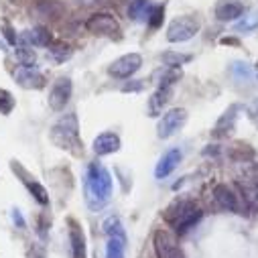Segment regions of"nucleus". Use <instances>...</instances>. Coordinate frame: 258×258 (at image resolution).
<instances>
[{"instance_id": "4", "label": "nucleus", "mask_w": 258, "mask_h": 258, "mask_svg": "<svg viewBox=\"0 0 258 258\" xmlns=\"http://www.w3.org/2000/svg\"><path fill=\"white\" fill-rule=\"evenodd\" d=\"M198 31H200V21L191 15H183L167 27V39L171 43H183L196 37Z\"/></svg>"}, {"instance_id": "10", "label": "nucleus", "mask_w": 258, "mask_h": 258, "mask_svg": "<svg viewBox=\"0 0 258 258\" xmlns=\"http://www.w3.org/2000/svg\"><path fill=\"white\" fill-rule=\"evenodd\" d=\"M72 92H74L72 80H70V78H59V80L53 84L51 92H49V108H51L53 112H61L63 108L68 106V102H70V98H72Z\"/></svg>"}, {"instance_id": "17", "label": "nucleus", "mask_w": 258, "mask_h": 258, "mask_svg": "<svg viewBox=\"0 0 258 258\" xmlns=\"http://www.w3.org/2000/svg\"><path fill=\"white\" fill-rule=\"evenodd\" d=\"M21 43L29 47H49L53 43V37L45 27H33L21 35Z\"/></svg>"}, {"instance_id": "21", "label": "nucleus", "mask_w": 258, "mask_h": 258, "mask_svg": "<svg viewBox=\"0 0 258 258\" xmlns=\"http://www.w3.org/2000/svg\"><path fill=\"white\" fill-rule=\"evenodd\" d=\"M106 258H126V236H108Z\"/></svg>"}, {"instance_id": "13", "label": "nucleus", "mask_w": 258, "mask_h": 258, "mask_svg": "<svg viewBox=\"0 0 258 258\" xmlns=\"http://www.w3.org/2000/svg\"><path fill=\"white\" fill-rule=\"evenodd\" d=\"M173 98V88L171 86H159V90L149 98V104H147V112L151 118H157L163 114L165 106L171 102Z\"/></svg>"}, {"instance_id": "33", "label": "nucleus", "mask_w": 258, "mask_h": 258, "mask_svg": "<svg viewBox=\"0 0 258 258\" xmlns=\"http://www.w3.org/2000/svg\"><path fill=\"white\" fill-rule=\"evenodd\" d=\"M13 222H15V226H17V228H21V230L27 226V224H25V218L21 216V212H19V210H13Z\"/></svg>"}, {"instance_id": "19", "label": "nucleus", "mask_w": 258, "mask_h": 258, "mask_svg": "<svg viewBox=\"0 0 258 258\" xmlns=\"http://www.w3.org/2000/svg\"><path fill=\"white\" fill-rule=\"evenodd\" d=\"M70 242H72V258H88L86 252V236L82 226L76 220H70Z\"/></svg>"}, {"instance_id": "1", "label": "nucleus", "mask_w": 258, "mask_h": 258, "mask_svg": "<svg viewBox=\"0 0 258 258\" xmlns=\"http://www.w3.org/2000/svg\"><path fill=\"white\" fill-rule=\"evenodd\" d=\"M112 198V175L110 171L100 165L92 163L86 173V204L92 212H100L108 206Z\"/></svg>"}, {"instance_id": "25", "label": "nucleus", "mask_w": 258, "mask_h": 258, "mask_svg": "<svg viewBox=\"0 0 258 258\" xmlns=\"http://www.w3.org/2000/svg\"><path fill=\"white\" fill-rule=\"evenodd\" d=\"M102 228H104V234H106V236H126L124 226H122V222H120L118 216H110V218L102 224Z\"/></svg>"}, {"instance_id": "12", "label": "nucleus", "mask_w": 258, "mask_h": 258, "mask_svg": "<svg viewBox=\"0 0 258 258\" xmlns=\"http://www.w3.org/2000/svg\"><path fill=\"white\" fill-rule=\"evenodd\" d=\"M15 82L25 90H41V88H45V76L33 66H19L15 70Z\"/></svg>"}, {"instance_id": "37", "label": "nucleus", "mask_w": 258, "mask_h": 258, "mask_svg": "<svg viewBox=\"0 0 258 258\" xmlns=\"http://www.w3.org/2000/svg\"><path fill=\"white\" fill-rule=\"evenodd\" d=\"M256 78H258V70H256Z\"/></svg>"}, {"instance_id": "22", "label": "nucleus", "mask_w": 258, "mask_h": 258, "mask_svg": "<svg viewBox=\"0 0 258 258\" xmlns=\"http://www.w3.org/2000/svg\"><path fill=\"white\" fill-rule=\"evenodd\" d=\"M230 74H232V78L236 80V82H240V84H248V82H252V70H250V66L248 63H244V61H234L232 66H230Z\"/></svg>"}, {"instance_id": "11", "label": "nucleus", "mask_w": 258, "mask_h": 258, "mask_svg": "<svg viewBox=\"0 0 258 258\" xmlns=\"http://www.w3.org/2000/svg\"><path fill=\"white\" fill-rule=\"evenodd\" d=\"M214 200L216 204L226 210V212H236V214H244L242 212V204H240V193L234 191V187H230L228 183H218L214 187Z\"/></svg>"}, {"instance_id": "36", "label": "nucleus", "mask_w": 258, "mask_h": 258, "mask_svg": "<svg viewBox=\"0 0 258 258\" xmlns=\"http://www.w3.org/2000/svg\"><path fill=\"white\" fill-rule=\"evenodd\" d=\"M256 191H258V181H256Z\"/></svg>"}, {"instance_id": "29", "label": "nucleus", "mask_w": 258, "mask_h": 258, "mask_svg": "<svg viewBox=\"0 0 258 258\" xmlns=\"http://www.w3.org/2000/svg\"><path fill=\"white\" fill-rule=\"evenodd\" d=\"M17 59H19L21 66H33V63H35V51L29 45L17 47Z\"/></svg>"}, {"instance_id": "27", "label": "nucleus", "mask_w": 258, "mask_h": 258, "mask_svg": "<svg viewBox=\"0 0 258 258\" xmlns=\"http://www.w3.org/2000/svg\"><path fill=\"white\" fill-rule=\"evenodd\" d=\"M163 19H165V7H151L149 11V17H147V23L151 29H159L163 25Z\"/></svg>"}, {"instance_id": "28", "label": "nucleus", "mask_w": 258, "mask_h": 258, "mask_svg": "<svg viewBox=\"0 0 258 258\" xmlns=\"http://www.w3.org/2000/svg\"><path fill=\"white\" fill-rule=\"evenodd\" d=\"M15 110V98H13V94L9 92V90H5V88H0V114H11Z\"/></svg>"}, {"instance_id": "20", "label": "nucleus", "mask_w": 258, "mask_h": 258, "mask_svg": "<svg viewBox=\"0 0 258 258\" xmlns=\"http://www.w3.org/2000/svg\"><path fill=\"white\" fill-rule=\"evenodd\" d=\"M74 55V49L68 45V43H63V41H53L47 49V57L53 59L55 63H63V61H68L70 57Z\"/></svg>"}, {"instance_id": "8", "label": "nucleus", "mask_w": 258, "mask_h": 258, "mask_svg": "<svg viewBox=\"0 0 258 258\" xmlns=\"http://www.w3.org/2000/svg\"><path fill=\"white\" fill-rule=\"evenodd\" d=\"M153 248L157 258H183V250L177 238L167 230H157L153 236Z\"/></svg>"}, {"instance_id": "18", "label": "nucleus", "mask_w": 258, "mask_h": 258, "mask_svg": "<svg viewBox=\"0 0 258 258\" xmlns=\"http://www.w3.org/2000/svg\"><path fill=\"white\" fill-rule=\"evenodd\" d=\"M94 153L98 157H106V155H112V153H118L120 151V137L114 135V133H104L100 137L94 139Z\"/></svg>"}, {"instance_id": "26", "label": "nucleus", "mask_w": 258, "mask_h": 258, "mask_svg": "<svg viewBox=\"0 0 258 258\" xmlns=\"http://www.w3.org/2000/svg\"><path fill=\"white\" fill-rule=\"evenodd\" d=\"M256 27H258V13H248L246 17H242V19L236 23V31H240V33L254 31Z\"/></svg>"}, {"instance_id": "16", "label": "nucleus", "mask_w": 258, "mask_h": 258, "mask_svg": "<svg viewBox=\"0 0 258 258\" xmlns=\"http://www.w3.org/2000/svg\"><path fill=\"white\" fill-rule=\"evenodd\" d=\"M244 15V5L240 0H220L216 7V17L222 23H232Z\"/></svg>"}, {"instance_id": "6", "label": "nucleus", "mask_w": 258, "mask_h": 258, "mask_svg": "<svg viewBox=\"0 0 258 258\" xmlns=\"http://www.w3.org/2000/svg\"><path fill=\"white\" fill-rule=\"evenodd\" d=\"M185 122H187V110L185 108H173V110L165 112L163 118L159 120V126H157L159 139H171L185 126Z\"/></svg>"}, {"instance_id": "5", "label": "nucleus", "mask_w": 258, "mask_h": 258, "mask_svg": "<svg viewBox=\"0 0 258 258\" xmlns=\"http://www.w3.org/2000/svg\"><path fill=\"white\" fill-rule=\"evenodd\" d=\"M141 68H143V57L139 53H128V55H122V57H118L110 63L108 74L116 80H128V78H133Z\"/></svg>"}, {"instance_id": "15", "label": "nucleus", "mask_w": 258, "mask_h": 258, "mask_svg": "<svg viewBox=\"0 0 258 258\" xmlns=\"http://www.w3.org/2000/svg\"><path fill=\"white\" fill-rule=\"evenodd\" d=\"M179 163H181V151H179V149H169V151L159 159V163H157V167H155V177H157V179L169 177V175L179 167Z\"/></svg>"}, {"instance_id": "24", "label": "nucleus", "mask_w": 258, "mask_h": 258, "mask_svg": "<svg viewBox=\"0 0 258 258\" xmlns=\"http://www.w3.org/2000/svg\"><path fill=\"white\" fill-rule=\"evenodd\" d=\"M161 59H163V63H165L167 68L179 70L181 66H185V63L191 61V55H187V53H177V51H167V53L161 55Z\"/></svg>"}, {"instance_id": "31", "label": "nucleus", "mask_w": 258, "mask_h": 258, "mask_svg": "<svg viewBox=\"0 0 258 258\" xmlns=\"http://www.w3.org/2000/svg\"><path fill=\"white\" fill-rule=\"evenodd\" d=\"M246 114H248L250 122L258 128V98H256V100H252V102L246 106Z\"/></svg>"}, {"instance_id": "7", "label": "nucleus", "mask_w": 258, "mask_h": 258, "mask_svg": "<svg viewBox=\"0 0 258 258\" xmlns=\"http://www.w3.org/2000/svg\"><path fill=\"white\" fill-rule=\"evenodd\" d=\"M86 29L92 35L100 37H116L120 33V23L110 13H96L86 21Z\"/></svg>"}, {"instance_id": "23", "label": "nucleus", "mask_w": 258, "mask_h": 258, "mask_svg": "<svg viewBox=\"0 0 258 258\" xmlns=\"http://www.w3.org/2000/svg\"><path fill=\"white\" fill-rule=\"evenodd\" d=\"M149 11H151L149 0H133L131 7H128V17L133 21H147Z\"/></svg>"}, {"instance_id": "3", "label": "nucleus", "mask_w": 258, "mask_h": 258, "mask_svg": "<svg viewBox=\"0 0 258 258\" xmlns=\"http://www.w3.org/2000/svg\"><path fill=\"white\" fill-rule=\"evenodd\" d=\"M163 216H165V222L169 226H173L179 236H183L191 228H196V224L204 218V212L196 206V202L185 200V198H177L167 206Z\"/></svg>"}, {"instance_id": "38", "label": "nucleus", "mask_w": 258, "mask_h": 258, "mask_svg": "<svg viewBox=\"0 0 258 258\" xmlns=\"http://www.w3.org/2000/svg\"><path fill=\"white\" fill-rule=\"evenodd\" d=\"M35 258H41V256H35Z\"/></svg>"}, {"instance_id": "35", "label": "nucleus", "mask_w": 258, "mask_h": 258, "mask_svg": "<svg viewBox=\"0 0 258 258\" xmlns=\"http://www.w3.org/2000/svg\"><path fill=\"white\" fill-rule=\"evenodd\" d=\"M78 3H80V5H94L96 0H78Z\"/></svg>"}, {"instance_id": "2", "label": "nucleus", "mask_w": 258, "mask_h": 258, "mask_svg": "<svg viewBox=\"0 0 258 258\" xmlns=\"http://www.w3.org/2000/svg\"><path fill=\"white\" fill-rule=\"evenodd\" d=\"M49 139L57 149L68 151L74 157H82L84 155V143L80 139V122H78V116L74 112L61 116L51 126Z\"/></svg>"}, {"instance_id": "30", "label": "nucleus", "mask_w": 258, "mask_h": 258, "mask_svg": "<svg viewBox=\"0 0 258 258\" xmlns=\"http://www.w3.org/2000/svg\"><path fill=\"white\" fill-rule=\"evenodd\" d=\"M157 78H161V82H159L161 86H173L175 82H179L181 72H177V70H173V68H167L165 72H159Z\"/></svg>"}, {"instance_id": "9", "label": "nucleus", "mask_w": 258, "mask_h": 258, "mask_svg": "<svg viewBox=\"0 0 258 258\" xmlns=\"http://www.w3.org/2000/svg\"><path fill=\"white\" fill-rule=\"evenodd\" d=\"M11 169L19 175V179H21V183L29 189V193H31V196L41 204V206H47L49 204V193H47V189L35 179V177H31L29 175V171L19 163V161H11Z\"/></svg>"}, {"instance_id": "14", "label": "nucleus", "mask_w": 258, "mask_h": 258, "mask_svg": "<svg viewBox=\"0 0 258 258\" xmlns=\"http://www.w3.org/2000/svg\"><path fill=\"white\" fill-rule=\"evenodd\" d=\"M242 110V106L238 104H232L216 122L214 126V137H228L234 128H236V122H238V112Z\"/></svg>"}, {"instance_id": "34", "label": "nucleus", "mask_w": 258, "mask_h": 258, "mask_svg": "<svg viewBox=\"0 0 258 258\" xmlns=\"http://www.w3.org/2000/svg\"><path fill=\"white\" fill-rule=\"evenodd\" d=\"M143 88V84H128V86H124L122 90L124 92H137V90H141Z\"/></svg>"}, {"instance_id": "32", "label": "nucleus", "mask_w": 258, "mask_h": 258, "mask_svg": "<svg viewBox=\"0 0 258 258\" xmlns=\"http://www.w3.org/2000/svg\"><path fill=\"white\" fill-rule=\"evenodd\" d=\"M0 27H3V33H5V37H7V41H9L11 45H17V43H19V39H17L15 31H13V27H11L9 23H3Z\"/></svg>"}]
</instances>
